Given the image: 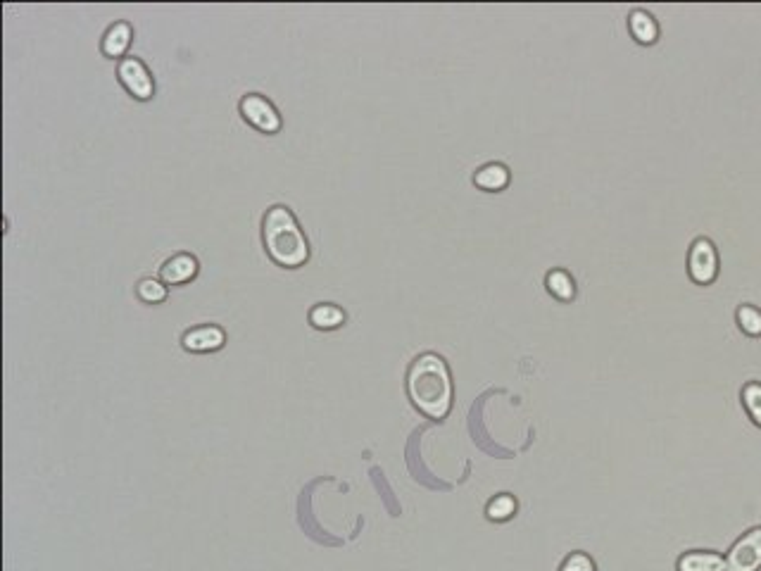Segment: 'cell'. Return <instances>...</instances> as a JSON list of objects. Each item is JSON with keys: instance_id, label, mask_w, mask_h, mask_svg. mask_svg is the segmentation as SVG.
<instances>
[{"instance_id": "cell-1", "label": "cell", "mask_w": 761, "mask_h": 571, "mask_svg": "<svg viewBox=\"0 0 761 571\" xmlns=\"http://www.w3.org/2000/svg\"><path fill=\"white\" fill-rule=\"evenodd\" d=\"M407 391L412 403L426 417L443 419L452 405V381L445 362L438 355H421L407 374Z\"/></svg>"}, {"instance_id": "cell-2", "label": "cell", "mask_w": 761, "mask_h": 571, "mask_svg": "<svg viewBox=\"0 0 761 571\" xmlns=\"http://www.w3.org/2000/svg\"><path fill=\"white\" fill-rule=\"evenodd\" d=\"M262 238L269 257L281 267H300L310 257L303 231L288 207L276 205L267 212L262 222Z\"/></svg>"}, {"instance_id": "cell-3", "label": "cell", "mask_w": 761, "mask_h": 571, "mask_svg": "<svg viewBox=\"0 0 761 571\" xmlns=\"http://www.w3.org/2000/svg\"><path fill=\"white\" fill-rule=\"evenodd\" d=\"M761 569V529L747 531L738 538L726 557V571H759Z\"/></svg>"}, {"instance_id": "cell-4", "label": "cell", "mask_w": 761, "mask_h": 571, "mask_svg": "<svg viewBox=\"0 0 761 571\" xmlns=\"http://www.w3.org/2000/svg\"><path fill=\"white\" fill-rule=\"evenodd\" d=\"M241 115L250 127H255L262 134H276L281 129V117L274 110V105L269 100H264L257 93H250L241 100Z\"/></svg>"}, {"instance_id": "cell-5", "label": "cell", "mask_w": 761, "mask_h": 571, "mask_svg": "<svg viewBox=\"0 0 761 571\" xmlns=\"http://www.w3.org/2000/svg\"><path fill=\"white\" fill-rule=\"evenodd\" d=\"M688 272L693 276V281L697 284H712L716 279V272H719V255H716V248L712 241L707 238H697L690 248V257H688Z\"/></svg>"}, {"instance_id": "cell-6", "label": "cell", "mask_w": 761, "mask_h": 571, "mask_svg": "<svg viewBox=\"0 0 761 571\" xmlns=\"http://www.w3.org/2000/svg\"><path fill=\"white\" fill-rule=\"evenodd\" d=\"M119 81H122V86L127 89L131 96L138 98V100H150L155 93V81L153 77H150L148 67L143 65L138 58H124L122 62H119Z\"/></svg>"}, {"instance_id": "cell-7", "label": "cell", "mask_w": 761, "mask_h": 571, "mask_svg": "<svg viewBox=\"0 0 761 571\" xmlns=\"http://www.w3.org/2000/svg\"><path fill=\"white\" fill-rule=\"evenodd\" d=\"M224 343L226 336L219 326H198L184 336V348L188 353H215Z\"/></svg>"}, {"instance_id": "cell-8", "label": "cell", "mask_w": 761, "mask_h": 571, "mask_svg": "<svg viewBox=\"0 0 761 571\" xmlns=\"http://www.w3.org/2000/svg\"><path fill=\"white\" fill-rule=\"evenodd\" d=\"M196 274H198L196 257L186 253L174 255L172 260H167L165 267H162V279H165L169 286L186 284V281H191Z\"/></svg>"}, {"instance_id": "cell-9", "label": "cell", "mask_w": 761, "mask_h": 571, "mask_svg": "<svg viewBox=\"0 0 761 571\" xmlns=\"http://www.w3.org/2000/svg\"><path fill=\"white\" fill-rule=\"evenodd\" d=\"M678 571H726V557L716 552H685L678 560Z\"/></svg>"}, {"instance_id": "cell-10", "label": "cell", "mask_w": 761, "mask_h": 571, "mask_svg": "<svg viewBox=\"0 0 761 571\" xmlns=\"http://www.w3.org/2000/svg\"><path fill=\"white\" fill-rule=\"evenodd\" d=\"M131 39H134V31H131L127 22L115 24V27H110L108 34H105L103 53L108 55V58H122L131 46Z\"/></svg>"}, {"instance_id": "cell-11", "label": "cell", "mask_w": 761, "mask_h": 571, "mask_svg": "<svg viewBox=\"0 0 761 571\" xmlns=\"http://www.w3.org/2000/svg\"><path fill=\"white\" fill-rule=\"evenodd\" d=\"M628 27H631V34L635 36V41L640 43H654L659 36L657 22H654L647 12H633L631 20H628Z\"/></svg>"}, {"instance_id": "cell-12", "label": "cell", "mask_w": 761, "mask_h": 571, "mask_svg": "<svg viewBox=\"0 0 761 571\" xmlns=\"http://www.w3.org/2000/svg\"><path fill=\"white\" fill-rule=\"evenodd\" d=\"M310 322L317 329H338L345 322V315L336 305H317L310 312Z\"/></svg>"}, {"instance_id": "cell-13", "label": "cell", "mask_w": 761, "mask_h": 571, "mask_svg": "<svg viewBox=\"0 0 761 571\" xmlns=\"http://www.w3.org/2000/svg\"><path fill=\"white\" fill-rule=\"evenodd\" d=\"M476 186L486 188V191H500V188L507 186L509 181V172L502 165H488L483 167L479 174H476Z\"/></svg>"}, {"instance_id": "cell-14", "label": "cell", "mask_w": 761, "mask_h": 571, "mask_svg": "<svg viewBox=\"0 0 761 571\" xmlns=\"http://www.w3.org/2000/svg\"><path fill=\"white\" fill-rule=\"evenodd\" d=\"M738 324L747 336H761V312L752 305H742L738 310Z\"/></svg>"}, {"instance_id": "cell-15", "label": "cell", "mask_w": 761, "mask_h": 571, "mask_svg": "<svg viewBox=\"0 0 761 571\" xmlns=\"http://www.w3.org/2000/svg\"><path fill=\"white\" fill-rule=\"evenodd\" d=\"M547 288H550L552 296L559 300L574 298V281H571L564 272H552L550 276H547Z\"/></svg>"}, {"instance_id": "cell-16", "label": "cell", "mask_w": 761, "mask_h": 571, "mask_svg": "<svg viewBox=\"0 0 761 571\" xmlns=\"http://www.w3.org/2000/svg\"><path fill=\"white\" fill-rule=\"evenodd\" d=\"M136 293H138V298H141L143 303H148V305H157L167 298V288L155 279H143L141 284H138Z\"/></svg>"}, {"instance_id": "cell-17", "label": "cell", "mask_w": 761, "mask_h": 571, "mask_svg": "<svg viewBox=\"0 0 761 571\" xmlns=\"http://www.w3.org/2000/svg\"><path fill=\"white\" fill-rule=\"evenodd\" d=\"M742 403H745V410L754 419V424L761 426V384H747L742 388Z\"/></svg>"}, {"instance_id": "cell-18", "label": "cell", "mask_w": 761, "mask_h": 571, "mask_svg": "<svg viewBox=\"0 0 761 571\" xmlns=\"http://www.w3.org/2000/svg\"><path fill=\"white\" fill-rule=\"evenodd\" d=\"M514 512H517V503H514L512 495H498V498L488 505V517L493 519V522H505Z\"/></svg>"}, {"instance_id": "cell-19", "label": "cell", "mask_w": 761, "mask_h": 571, "mask_svg": "<svg viewBox=\"0 0 761 571\" xmlns=\"http://www.w3.org/2000/svg\"><path fill=\"white\" fill-rule=\"evenodd\" d=\"M559 571H595V564L586 552H574V555L566 557V562Z\"/></svg>"}]
</instances>
